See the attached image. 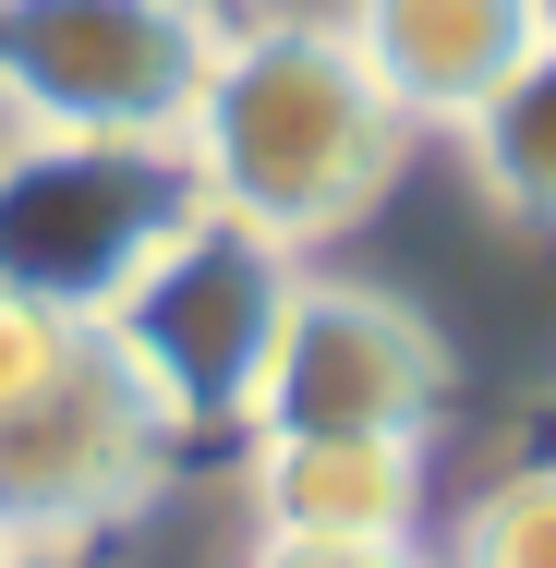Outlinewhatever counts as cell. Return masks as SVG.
Wrapping results in <instances>:
<instances>
[{"label":"cell","mask_w":556,"mask_h":568,"mask_svg":"<svg viewBox=\"0 0 556 568\" xmlns=\"http://www.w3.org/2000/svg\"><path fill=\"white\" fill-rule=\"evenodd\" d=\"M182 158H194V194L219 219L315 254L387 206L412 121L351 61L338 12H254V24H230L219 73L182 121Z\"/></svg>","instance_id":"1"},{"label":"cell","mask_w":556,"mask_h":568,"mask_svg":"<svg viewBox=\"0 0 556 568\" xmlns=\"http://www.w3.org/2000/svg\"><path fill=\"white\" fill-rule=\"evenodd\" d=\"M291 291H303V254H291V242L194 206V219L121 278V303L98 315V339L121 351L133 399L170 424V448H182V436H242Z\"/></svg>","instance_id":"2"},{"label":"cell","mask_w":556,"mask_h":568,"mask_svg":"<svg viewBox=\"0 0 556 568\" xmlns=\"http://www.w3.org/2000/svg\"><path fill=\"white\" fill-rule=\"evenodd\" d=\"M194 158L182 145H121V133H12L0 145V291L49 315H110L121 278L194 219Z\"/></svg>","instance_id":"3"},{"label":"cell","mask_w":556,"mask_h":568,"mask_svg":"<svg viewBox=\"0 0 556 568\" xmlns=\"http://www.w3.org/2000/svg\"><path fill=\"white\" fill-rule=\"evenodd\" d=\"M230 49L206 0H0V110L24 133H121L182 145Z\"/></svg>","instance_id":"4"},{"label":"cell","mask_w":556,"mask_h":568,"mask_svg":"<svg viewBox=\"0 0 556 568\" xmlns=\"http://www.w3.org/2000/svg\"><path fill=\"white\" fill-rule=\"evenodd\" d=\"M436 399H447V351L412 303H387L363 278H303L242 436H424Z\"/></svg>","instance_id":"5"},{"label":"cell","mask_w":556,"mask_h":568,"mask_svg":"<svg viewBox=\"0 0 556 568\" xmlns=\"http://www.w3.org/2000/svg\"><path fill=\"white\" fill-rule=\"evenodd\" d=\"M338 37H351V61L400 98L412 133H459V121L545 49L533 0H338Z\"/></svg>","instance_id":"6"},{"label":"cell","mask_w":556,"mask_h":568,"mask_svg":"<svg viewBox=\"0 0 556 568\" xmlns=\"http://www.w3.org/2000/svg\"><path fill=\"white\" fill-rule=\"evenodd\" d=\"M254 532L279 545H412L424 520V436H242Z\"/></svg>","instance_id":"7"},{"label":"cell","mask_w":556,"mask_h":568,"mask_svg":"<svg viewBox=\"0 0 556 568\" xmlns=\"http://www.w3.org/2000/svg\"><path fill=\"white\" fill-rule=\"evenodd\" d=\"M459 145H472V182L508 206V219L556 230V37L484 98V110L459 121Z\"/></svg>","instance_id":"8"},{"label":"cell","mask_w":556,"mask_h":568,"mask_svg":"<svg viewBox=\"0 0 556 568\" xmlns=\"http://www.w3.org/2000/svg\"><path fill=\"white\" fill-rule=\"evenodd\" d=\"M447 568H556V459H520L496 471L459 532H447Z\"/></svg>","instance_id":"9"},{"label":"cell","mask_w":556,"mask_h":568,"mask_svg":"<svg viewBox=\"0 0 556 568\" xmlns=\"http://www.w3.org/2000/svg\"><path fill=\"white\" fill-rule=\"evenodd\" d=\"M242 568H424V557L412 545H279V532H254Z\"/></svg>","instance_id":"10"},{"label":"cell","mask_w":556,"mask_h":568,"mask_svg":"<svg viewBox=\"0 0 556 568\" xmlns=\"http://www.w3.org/2000/svg\"><path fill=\"white\" fill-rule=\"evenodd\" d=\"M0 568H85V545H0Z\"/></svg>","instance_id":"11"},{"label":"cell","mask_w":556,"mask_h":568,"mask_svg":"<svg viewBox=\"0 0 556 568\" xmlns=\"http://www.w3.org/2000/svg\"><path fill=\"white\" fill-rule=\"evenodd\" d=\"M533 24H545V37H556V0H533Z\"/></svg>","instance_id":"12"},{"label":"cell","mask_w":556,"mask_h":568,"mask_svg":"<svg viewBox=\"0 0 556 568\" xmlns=\"http://www.w3.org/2000/svg\"><path fill=\"white\" fill-rule=\"evenodd\" d=\"M206 12H230V0H206Z\"/></svg>","instance_id":"13"}]
</instances>
